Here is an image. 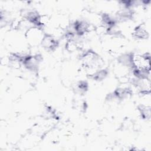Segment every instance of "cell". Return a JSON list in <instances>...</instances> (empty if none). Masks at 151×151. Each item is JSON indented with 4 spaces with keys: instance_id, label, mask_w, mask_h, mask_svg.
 I'll return each instance as SVG.
<instances>
[{
    "instance_id": "1",
    "label": "cell",
    "mask_w": 151,
    "mask_h": 151,
    "mask_svg": "<svg viewBox=\"0 0 151 151\" xmlns=\"http://www.w3.org/2000/svg\"><path fill=\"white\" fill-rule=\"evenodd\" d=\"M44 35H42V31L40 28L34 27L29 28L26 32V37L30 43L32 44H37L41 42Z\"/></svg>"
},
{
    "instance_id": "2",
    "label": "cell",
    "mask_w": 151,
    "mask_h": 151,
    "mask_svg": "<svg viewBox=\"0 0 151 151\" xmlns=\"http://www.w3.org/2000/svg\"><path fill=\"white\" fill-rule=\"evenodd\" d=\"M41 44L44 48L50 50H54L58 45L57 41L49 35H44Z\"/></svg>"
},
{
    "instance_id": "3",
    "label": "cell",
    "mask_w": 151,
    "mask_h": 151,
    "mask_svg": "<svg viewBox=\"0 0 151 151\" xmlns=\"http://www.w3.org/2000/svg\"><path fill=\"white\" fill-rule=\"evenodd\" d=\"M134 35L139 38H145L148 37V32L145 24H141L136 27L134 31Z\"/></svg>"
}]
</instances>
